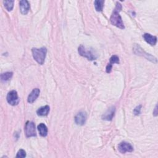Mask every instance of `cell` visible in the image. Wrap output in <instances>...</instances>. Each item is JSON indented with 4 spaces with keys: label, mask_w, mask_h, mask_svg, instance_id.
<instances>
[{
    "label": "cell",
    "mask_w": 158,
    "mask_h": 158,
    "mask_svg": "<svg viewBox=\"0 0 158 158\" xmlns=\"http://www.w3.org/2000/svg\"><path fill=\"white\" fill-rule=\"evenodd\" d=\"M122 9V6L121 3L117 2L116 3V6L110 17V22L113 25L121 29L125 28L124 24L123 23L121 16L119 14V12Z\"/></svg>",
    "instance_id": "1"
},
{
    "label": "cell",
    "mask_w": 158,
    "mask_h": 158,
    "mask_svg": "<svg viewBox=\"0 0 158 158\" xmlns=\"http://www.w3.org/2000/svg\"><path fill=\"white\" fill-rule=\"evenodd\" d=\"M50 110L49 106H45L40 108H39L36 111V114L39 116H46L48 114Z\"/></svg>",
    "instance_id": "12"
},
{
    "label": "cell",
    "mask_w": 158,
    "mask_h": 158,
    "mask_svg": "<svg viewBox=\"0 0 158 158\" xmlns=\"http://www.w3.org/2000/svg\"><path fill=\"white\" fill-rule=\"evenodd\" d=\"M25 132L26 137L29 138L32 137H35L36 130H35V126L33 122L28 121L25 126Z\"/></svg>",
    "instance_id": "5"
},
{
    "label": "cell",
    "mask_w": 158,
    "mask_h": 158,
    "mask_svg": "<svg viewBox=\"0 0 158 158\" xmlns=\"http://www.w3.org/2000/svg\"><path fill=\"white\" fill-rule=\"evenodd\" d=\"M111 65H113L114 64H119V58L116 55H113L110 58V62L109 63Z\"/></svg>",
    "instance_id": "17"
},
{
    "label": "cell",
    "mask_w": 158,
    "mask_h": 158,
    "mask_svg": "<svg viewBox=\"0 0 158 158\" xmlns=\"http://www.w3.org/2000/svg\"><path fill=\"white\" fill-rule=\"evenodd\" d=\"M78 51L81 56L86 58L90 61H93L97 58L96 54L94 52L93 50H90L84 45H81L78 47Z\"/></svg>",
    "instance_id": "3"
},
{
    "label": "cell",
    "mask_w": 158,
    "mask_h": 158,
    "mask_svg": "<svg viewBox=\"0 0 158 158\" xmlns=\"http://www.w3.org/2000/svg\"><path fill=\"white\" fill-rule=\"evenodd\" d=\"M112 66L110 64H108L106 66V72L107 73H110L111 72V70H112Z\"/></svg>",
    "instance_id": "20"
},
{
    "label": "cell",
    "mask_w": 158,
    "mask_h": 158,
    "mask_svg": "<svg viewBox=\"0 0 158 158\" xmlns=\"http://www.w3.org/2000/svg\"><path fill=\"white\" fill-rule=\"evenodd\" d=\"M141 105H139L138 106H137L134 110V113L135 115H138L140 114L141 113Z\"/></svg>",
    "instance_id": "19"
},
{
    "label": "cell",
    "mask_w": 158,
    "mask_h": 158,
    "mask_svg": "<svg viewBox=\"0 0 158 158\" xmlns=\"http://www.w3.org/2000/svg\"><path fill=\"white\" fill-rule=\"evenodd\" d=\"M5 8L8 11H11L14 7V1H4L3 2Z\"/></svg>",
    "instance_id": "16"
},
{
    "label": "cell",
    "mask_w": 158,
    "mask_h": 158,
    "mask_svg": "<svg viewBox=\"0 0 158 158\" xmlns=\"http://www.w3.org/2000/svg\"><path fill=\"white\" fill-rule=\"evenodd\" d=\"M143 38L151 46L156 45L157 43V37L153 36L149 33H145L143 35Z\"/></svg>",
    "instance_id": "8"
},
{
    "label": "cell",
    "mask_w": 158,
    "mask_h": 158,
    "mask_svg": "<svg viewBox=\"0 0 158 158\" xmlns=\"http://www.w3.org/2000/svg\"><path fill=\"white\" fill-rule=\"evenodd\" d=\"M33 59L40 65H43L45 62L47 50L45 47L41 48H33L32 50Z\"/></svg>",
    "instance_id": "2"
},
{
    "label": "cell",
    "mask_w": 158,
    "mask_h": 158,
    "mask_svg": "<svg viewBox=\"0 0 158 158\" xmlns=\"http://www.w3.org/2000/svg\"><path fill=\"white\" fill-rule=\"evenodd\" d=\"M114 113H115V107H111L103 115V119L106 120V121H111L113 117L114 116Z\"/></svg>",
    "instance_id": "11"
},
{
    "label": "cell",
    "mask_w": 158,
    "mask_h": 158,
    "mask_svg": "<svg viewBox=\"0 0 158 158\" xmlns=\"http://www.w3.org/2000/svg\"><path fill=\"white\" fill-rule=\"evenodd\" d=\"M118 150L121 153L124 154L127 152H131L134 151L133 146L128 142L122 141L118 145Z\"/></svg>",
    "instance_id": "6"
},
{
    "label": "cell",
    "mask_w": 158,
    "mask_h": 158,
    "mask_svg": "<svg viewBox=\"0 0 158 158\" xmlns=\"http://www.w3.org/2000/svg\"><path fill=\"white\" fill-rule=\"evenodd\" d=\"M38 130L40 132V135L42 137H45L48 135V128L47 126L43 123L40 124L38 126Z\"/></svg>",
    "instance_id": "13"
},
{
    "label": "cell",
    "mask_w": 158,
    "mask_h": 158,
    "mask_svg": "<svg viewBox=\"0 0 158 158\" xmlns=\"http://www.w3.org/2000/svg\"><path fill=\"white\" fill-rule=\"evenodd\" d=\"M94 4H95V9L96 10V11L101 12L103 11L104 1H103V0H96V1L94 2Z\"/></svg>",
    "instance_id": "14"
},
{
    "label": "cell",
    "mask_w": 158,
    "mask_h": 158,
    "mask_svg": "<svg viewBox=\"0 0 158 158\" xmlns=\"http://www.w3.org/2000/svg\"><path fill=\"white\" fill-rule=\"evenodd\" d=\"M19 5H20L21 13L24 15L27 14L30 10L29 3L27 1H26V0H22V1L20 2Z\"/></svg>",
    "instance_id": "9"
},
{
    "label": "cell",
    "mask_w": 158,
    "mask_h": 158,
    "mask_svg": "<svg viewBox=\"0 0 158 158\" xmlns=\"http://www.w3.org/2000/svg\"><path fill=\"white\" fill-rule=\"evenodd\" d=\"M87 118V113L85 112L81 111L76 115L75 117V122L78 126H84L86 122Z\"/></svg>",
    "instance_id": "7"
},
{
    "label": "cell",
    "mask_w": 158,
    "mask_h": 158,
    "mask_svg": "<svg viewBox=\"0 0 158 158\" xmlns=\"http://www.w3.org/2000/svg\"><path fill=\"white\" fill-rule=\"evenodd\" d=\"M157 105L156 106V107H155V109H154V112H153V114L155 115V116H157Z\"/></svg>",
    "instance_id": "21"
},
{
    "label": "cell",
    "mask_w": 158,
    "mask_h": 158,
    "mask_svg": "<svg viewBox=\"0 0 158 158\" xmlns=\"http://www.w3.org/2000/svg\"><path fill=\"white\" fill-rule=\"evenodd\" d=\"M13 75V73L11 72H7L5 73H3L1 75V80L2 82H7L8 81L9 79H11L12 78Z\"/></svg>",
    "instance_id": "15"
},
{
    "label": "cell",
    "mask_w": 158,
    "mask_h": 158,
    "mask_svg": "<svg viewBox=\"0 0 158 158\" xmlns=\"http://www.w3.org/2000/svg\"><path fill=\"white\" fill-rule=\"evenodd\" d=\"M25 156H26V152L24 149H20L16 155V157H21V158L25 157Z\"/></svg>",
    "instance_id": "18"
},
{
    "label": "cell",
    "mask_w": 158,
    "mask_h": 158,
    "mask_svg": "<svg viewBox=\"0 0 158 158\" xmlns=\"http://www.w3.org/2000/svg\"><path fill=\"white\" fill-rule=\"evenodd\" d=\"M7 101L11 106H16L19 103V98L17 93L15 90L9 92L7 95Z\"/></svg>",
    "instance_id": "4"
},
{
    "label": "cell",
    "mask_w": 158,
    "mask_h": 158,
    "mask_svg": "<svg viewBox=\"0 0 158 158\" xmlns=\"http://www.w3.org/2000/svg\"><path fill=\"white\" fill-rule=\"evenodd\" d=\"M40 93V90L38 88L33 89L31 92L30 95H28L27 101L29 103H33L37 99V98L39 96Z\"/></svg>",
    "instance_id": "10"
}]
</instances>
